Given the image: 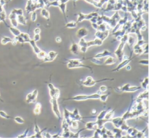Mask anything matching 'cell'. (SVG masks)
Wrapping results in <instances>:
<instances>
[{
    "label": "cell",
    "mask_w": 149,
    "mask_h": 138,
    "mask_svg": "<svg viewBox=\"0 0 149 138\" xmlns=\"http://www.w3.org/2000/svg\"><path fill=\"white\" fill-rule=\"evenodd\" d=\"M107 110H102L101 113H99V114L96 117V119H105V117L106 116V113H107Z\"/></svg>",
    "instance_id": "obj_32"
},
{
    "label": "cell",
    "mask_w": 149,
    "mask_h": 138,
    "mask_svg": "<svg viewBox=\"0 0 149 138\" xmlns=\"http://www.w3.org/2000/svg\"><path fill=\"white\" fill-rule=\"evenodd\" d=\"M102 43H103V41L101 40L100 39L97 38L93 41L87 42V45L88 48L92 46H101L102 45Z\"/></svg>",
    "instance_id": "obj_20"
},
{
    "label": "cell",
    "mask_w": 149,
    "mask_h": 138,
    "mask_svg": "<svg viewBox=\"0 0 149 138\" xmlns=\"http://www.w3.org/2000/svg\"><path fill=\"white\" fill-rule=\"evenodd\" d=\"M12 41V39L11 38L8 37H4L1 40V43L3 45H6L9 42H11Z\"/></svg>",
    "instance_id": "obj_33"
},
{
    "label": "cell",
    "mask_w": 149,
    "mask_h": 138,
    "mask_svg": "<svg viewBox=\"0 0 149 138\" xmlns=\"http://www.w3.org/2000/svg\"><path fill=\"white\" fill-rule=\"evenodd\" d=\"M113 80H114L113 78H103L100 80H95L92 77L87 76L86 77V80L83 82V85L86 87H91L94 86L98 83L106 81H113Z\"/></svg>",
    "instance_id": "obj_3"
},
{
    "label": "cell",
    "mask_w": 149,
    "mask_h": 138,
    "mask_svg": "<svg viewBox=\"0 0 149 138\" xmlns=\"http://www.w3.org/2000/svg\"><path fill=\"white\" fill-rule=\"evenodd\" d=\"M112 131L114 135V138H122V133L123 131L120 128H115Z\"/></svg>",
    "instance_id": "obj_25"
},
{
    "label": "cell",
    "mask_w": 149,
    "mask_h": 138,
    "mask_svg": "<svg viewBox=\"0 0 149 138\" xmlns=\"http://www.w3.org/2000/svg\"><path fill=\"white\" fill-rule=\"evenodd\" d=\"M146 130H143V131H139L137 133L135 137L137 138H144L145 137V131Z\"/></svg>",
    "instance_id": "obj_39"
},
{
    "label": "cell",
    "mask_w": 149,
    "mask_h": 138,
    "mask_svg": "<svg viewBox=\"0 0 149 138\" xmlns=\"http://www.w3.org/2000/svg\"><path fill=\"white\" fill-rule=\"evenodd\" d=\"M100 94L95 93L92 94H79L70 98V100H73L74 101H84L91 99H99Z\"/></svg>",
    "instance_id": "obj_4"
},
{
    "label": "cell",
    "mask_w": 149,
    "mask_h": 138,
    "mask_svg": "<svg viewBox=\"0 0 149 138\" xmlns=\"http://www.w3.org/2000/svg\"><path fill=\"white\" fill-rule=\"evenodd\" d=\"M128 36L127 35H125L123 36V37L121 39V43L120 44L118 47L117 50L114 51V54L115 56L117 57L119 60H122V57L123 56V48H124L125 44L126 43V41L128 40Z\"/></svg>",
    "instance_id": "obj_5"
},
{
    "label": "cell",
    "mask_w": 149,
    "mask_h": 138,
    "mask_svg": "<svg viewBox=\"0 0 149 138\" xmlns=\"http://www.w3.org/2000/svg\"><path fill=\"white\" fill-rule=\"evenodd\" d=\"M50 102L52 106V110L55 115L59 119L61 118V112L59 109V107L58 102V99L54 98H51Z\"/></svg>",
    "instance_id": "obj_6"
},
{
    "label": "cell",
    "mask_w": 149,
    "mask_h": 138,
    "mask_svg": "<svg viewBox=\"0 0 149 138\" xmlns=\"http://www.w3.org/2000/svg\"><path fill=\"white\" fill-rule=\"evenodd\" d=\"M149 99V90H145V92L139 94L135 100V101H139L141 100H148Z\"/></svg>",
    "instance_id": "obj_14"
},
{
    "label": "cell",
    "mask_w": 149,
    "mask_h": 138,
    "mask_svg": "<svg viewBox=\"0 0 149 138\" xmlns=\"http://www.w3.org/2000/svg\"><path fill=\"white\" fill-rule=\"evenodd\" d=\"M138 131H139L137 130L136 128L130 127L127 130L126 132L127 133V135H129L130 137H135Z\"/></svg>",
    "instance_id": "obj_21"
},
{
    "label": "cell",
    "mask_w": 149,
    "mask_h": 138,
    "mask_svg": "<svg viewBox=\"0 0 149 138\" xmlns=\"http://www.w3.org/2000/svg\"><path fill=\"white\" fill-rule=\"evenodd\" d=\"M0 116L3 118L9 119L11 118V117H10L9 115H8V114L3 110H0Z\"/></svg>",
    "instance_id": "obj_35"
},
{
    "label": "cell",
    "mask_w": 149,
    "mask_h": 138,
    "mask_svg": "<svg viewBox=\"0 0 149 138\" xmlns=\"http://www.w3.org/2000/svg\"><path fill=\"white\" fill-rule=\"evenodd\" d=\"M58 54L54 51H50L48 54H46V56L44 57L43 59L44 62L48 63L53 62L57 57Z\"/></svg>",
    "instance_id": "obj_10"
},
{
    "label": "cell",
    "mask_w": 149,
    "mask_h": 138,
    "mask_svg": "<svg viewBox=\"0 0 149 138\" xmlns=\"http://www.w3.org/2000/svg\"><path fill=\"white\" fill-rule=\"evenodd\" d=\"M14 120L17 123L19 124H24L25 123V120L20 116H17L14 117Z\"/></svg>",
    "instance_id": "obj_31"
},
{
    "label": "cell",
    "mask_w": 149,
    "mask_h": 138,
    "mask_svg": "<svg viewBox=\"0 0 149 138\" xmlns=\"http://www.w3.org/2000/svg\"><path fill=\"white\" fill-rule=\"evenodd\" d=\"M139 63L140 64L143 65H149V60L147 59H141Z\"/></svg>",
    "instance_id": "obj_42"
},
{
    "label": "cell",
    "mask_w": 149,
    "mask_h": 138,
    "mask_svg": "<svg viewBox=\"0 0 149 138\" xmlns=\"http://www.w3.org/2000/svg\"><path fill=\"white\" fill-rule=\"evenodd\" d=\"M64 119H65L70 126L71 123L73 121H81L83 117L78 108H75L73 111H70L67 108L64 109L63 112Z\"/></svg>",
    "instance_id": "obj_1"
},
{
    "label": "cell",
    "mask_w": 149,
    "mask_h": 138,
    "mask_svg": "<svg viewBox=\"0 0 149 138\" xmlns=\"http://www.w3.org/2000/svg\"><path fill=\"white\" fill-rule=\"evenodd\" d=\"M29 43H30L31 47H32V49H33V50L34 51V52L36 55L41 50L37 47V46L36 44V42L33 40H31Z\"/></svg>",
    "instance_id": "obj_24"
},
{
    "label": "cell",
    "mask_w": 149,
    "mask_h": 138,
    "mask_svg": "<svg viewBox=\"0 0 149 138\" xmlns=\"http://www.w3.org/2000/svg\"><path fill=\"white\" fill-rule=\"evenodd\" d=\"M125 67H126V69H127V70H130L131 69V67L130 65H129V64L126 65Z\"/></svg>",
    "instance_id": "obj_52"
},
{
    "label": "cell",
    "mask_w": 149,
    "mask_h": 138,
    "mask_svg": "<svg viewBox=\"0 0 149 138\" xmlns=\"http://www.w3.org/2000/svg\"><path fill=\"white\" fill-rule=\"evenodd\" d=\"M40 32H41L40 29L39 28H35V30H34V33L35 34H40Z\"/></svg>",
    "instance_id": "obj_49"
},
{
    "label": "cell",
    "mask_w": 149,
    "mask_h": 138,
    "mask_svg": "<svg viewBox=\"0 0 149 138\" xmlns=\"http://www.w3.org/2000/svg\"><path fill=\"white\" fill-rule=\"evenodd\" d=\"M128 43L129 45L132 46V45L135 42V39L133 37H128Z\"/></svg>",
    "instance_id": "obj_43"
},
{
    "label": "cell",
    "mask_w": 149,
    "mask_h": 138,
    "mask_svg": "<svg viewBox=\"0 0 149 138\" xmlns=\"http://www.w3.org/2000/svg\"><path fill=\"white\" fill-rule=\"evenodd\" d=\"M109 95V94H100L99 99L100 100H101V101H102V102H106V101L107 100V99Z\"/></svg>",
    "instance_id": "obj_38"
},
{
    "label": "cell",
    "mask_w": 149,
    "mask_h": 138,
    "mask_svg": "<svg viewBox=\"0 0 149 138\" xmlns=\"http://www.w3.org/2000/svg\"><path fill=\"white\" fill-rule=\"evenodd\" d=\"M42 137L44 138H52V135H51L48 132H43L42 133Z\"/></svg>",
    "instance_id": "obj_45"
},
{
    "label": "cell",
    "mask_w": 149,
    "mask_h": 138,
    "mask_svg": "<svg viewBox=\"0 0 149 138\" xmlns=\"http://www.w3.org/2000/svg\"><path fill=\"white\" fill-rule=\"evenodd\" d=\"M28 131H29V129H26L24 133L23 134H21V135H20L19 136H18L17 137L18 138H27V133H28Z\"/></svg>",
    "instance_id": "obj_44"
},
{
    "label": "cell",
    "mask_w": 149,
    "mask_h": 138,
    "mask_svg": "<svg viewBox=\"0 0 149 138\" xmlns=\"http://www.w3.org/2000/svg\"><path fill=\"white\" fill-rule=\"evenodd\" d=\"M17 41L21 43L25 42H29L31 40L29 37V35L26 33H20V34L18 37H15Z\"/></svg>",
    "instance_id": "obj_11"
},
{
    "label": "cell",
    "mask_w": 149,
    "mask_h": 138,
    "mask_svg": "<svg viewBox=\"0 0 149 138\" xmlns=\"http://www.w3.org/2000/svg\"><path fill=\"white\" fill-rule=\"evenodd\" d=\"M67 67L69 69L77 68H87L92 70L91 67L86 65L82 63L81 59H69L68 63L67 64Z\"/></svg>",
    "instance_id": "obj_2"
},
{
    "label": "cell",
    "mask_w": 149,
    "mask_h": 138,
    "mask_svg": "<svg viewBox=\"0 0 149 138\" xmlns=\"http://www.w3.org/2000/svg\"><path fill=\"white\" fill-rule=\"evenodd\" d=\"M79 48H80V47H79V45H78L76 43H73L71 45L70 49V50L72 54L77 55V54H78V53H79Z\"/></svg>",
    "instance_id": "obj_22"
},
{
    "label": "cell",
    "mask_w": 149,
    "mask_h": 138,
    "mask_svg": "<svg viewBox=\"0 0 149 138\" xmlns=\"http://www.w3.org/2000/svg\"><path fill=\"white\" fill-rule=\"evenodd\" d=\"M52 138H62L61 135H60L59 134H57L54 135H52Z\"/></svg>",
    "instance_id": "obj_50"
},
{
    "label": "cell",
    "mask_w": 149,
    "mask_h": 138,
    "mask_svg": "<svg viewBox=\"0 0 149 138\" xmlns=\"http://www.w3.org/2000/svg\"><path fill=\"white\" fill-rule=\"evenodd\" d=\"M10 29L12 34L14 36V37L19 36L21 33V32L19 29L17 28H16L15 27H10Z\"/></svg>",
    "instance_id": "obj_30"
},
{
    "label": "cell",
    "mask_w": 149,
    "mask_h": 138,
    "mask_svg": "<svg viewBox=\"0 0 149 138\" xmlns=\"http://www.w3.org/2000/svg\"><path fill=\"white\" fill-rule=\"evenodd\" d=\"M98 128V126L95 121L87 122L85 125V129L88 130H95Z\"/></svg>",
    "instance_id": "obj_19"
},
{
    "label": "cell",
    "mask_w": 149,
    "mask_h": 138,
    "mask_svg": "<svg viewBox=\"0 0 149 138\" xmlns=\"http://www.w3.org/2000/svg\"><path fill=\"white\" fill-rule=\"evenodd\" d=\"M132 59H133V58H129L128 59L123 60V61L121 63H120L115 69L112 70V71L116 72V71H118L122 69L123 68H124V67H125L126 65H127L129 63H130L131 61L132 60Z\"/></svg>",
    "instance_id": "obj_12"
},
{
    "label": "cell",
    "mask_w": 149,
    "mask_h": 138,
    "mask_svg": "<svg viewBox=\"0 0 149 138\" xmlns=\"http://www.w3.org/2000/svg\"><path fill=\"white\" fill-rule=\"evenodd\" d=\"M108 88L106 86H104V85H102V86H101L99 88V90L102 92H106Z\"/></svg>",
    "instance_id": "obj_47"
},
{
    "label": "cell",
    "mask_w": 149,
    "mask_h": 138,
    "mask_svg": "<svg viewBox=\"0 0 149 138\" xmlns=\"http://www.w3.org/2000/svg\"><path fill=\"white\" fill-rule=\"evenodd\" d=\"M40 39V34H35V35L34 36V38H33V40L36 42L38 41Z\"/></svg>",
    "instance_id": "obj_48"
},
{
    "label": "cell",
    "mask_w": 149,
    "mask_h": 138,
    "mask_svg": "<svg viewBox=\"0 0 149 138\" xmlns=\"http://www.w3.org/2000/svg\"><path fill=\"white\" fill-rule=\"evenodd\" d=\"M114 113H115V110H112L111 111H107V113H106L105 119L110 121V120L113 117Z\"/></svg>",
    "instance_id": "obj_29"
},
{
    "label": "cell",
    "mask_w": 149,
    "mask_h": 138,
    "mask_svg": "<svg viewBox=\"0 0 149 138\" xmlns=\"http://www.w3.org/2000/svg\"><path fill=\"white\" fill-rule=\"evenodd\" d=\"M141 87L145 90H149V77H147L144 79L143 82L141 83Z\"/></svg>",
    "instance_id": "obj_26"
},
{
    "label": "cell",
    "mask_w": 149,
    "mask_h": 138,
    "mask_svg": "<svg viewBox=\"0 0 149 138\" xmlns=\"http://www.w3.org/2000/svg\"><path fill=\"white\" fill-rule=\"evenodd\" d=\"M125 121H126L124 120V119H122L121 117H116L114 118H112L110 120V122L112 123L113 126L115 128H120V126L122 125V124L124 123Z\"/></svg>",
    "instance_id": "obj_13"
},
{
    "label": "cell",
    "mask_w": 149,
    "mask_h": 138,
    "mask_svg": "<svg viewBox=\"0 0 149 138\" xmlns=\"http://www.w3.org/2000/svg\"><path fill=\"white\" fill-rule=\"evenodd\" d=\"M38 91L37 90H33L31 93L27 94L26 97V102L27 104H34L37 101Z\"/></svg>",
    "instance_id": "obj_9"
},
{
    "label": "cell",
    "mask_w": 149,
    "mask_h": 138,
    "mask_svg": "<svg viewBox=\"0 0 149 138\" xmlns=\"http://www.w3.org/2000/svg\"><path fill=\"white\" fill-rule=\"evenodd\" d=\"M41 105L40 103H37L35 105V108L33 110V113L35 115H39L41 113Z\"/></svg>",
    "instance_id": "obj_28"
},
{
    "label": "cell",
    "mask_w": 149,
    "mask_h": 138,
    "mask_svg": "<svg viewBox=\"0 0 149 138\" xmlns=\"http://www.w3.org/2000/svg\"><path fill=\"white\" fill-rule=\"evenodd\" d=\"M56 42H57V43H60L62 41V39L60 37H58L56 38Z\"/></svg>",
    "instance_id": "obj_51"
},
{
    "label": "cell",
    "mask_w": 149,
    "mask_h": 138,
    "mask_svg": "<svg viewBox=\"0 0 149 138\" xmlns=\"http://www.w3.org/2000/svg\"><path fill=\"white\" fill-rule=\"evenodd\" d=\"M70 127H71L74 129H78L79 128V123L78 121H73L71 122Z\"/></svg>",
    "instance_id": "obj_34"
},
{
    "label": "cell",
    "mask_w": 149,
    "mask_h": 138,
    "mask_svg": "<svg viewBox=\"0 0 149 138\" xmlns=\"http://www.w3.org/2000/svg\"><path fill=\"white\" fill-rule=\"evenodd\" d=\"M99 59L100 58H96L93 57V58L91 60V62L95 63V64H102V61H100Z\"/></svg>",
    "instance_id": "obj_41"
},
{
    "label": "cell",
    "mask_w": 149,
    "mask_h": 138,
    "mask_svg": "<svg viewBox=\"0 0 149 138\" xmlns=\"http://www.w3.org/2000/svg\"><path fill=\"white\" fill-rule=\"evenodd\" d=\"M129 127H130L126 124V121H125L124 123L122 124V125L120 126V129L121 130H122L123 131H126V132L127 130L128 129V128H129Z\"/></svg>",
    "instance_id": "obj_37"
},
{
    "label": "cell",
    "mask_w": 149,
    "mask_h": 138,
    "mask_svg": "<svg viewBox=\"0 0 149 138\" xmlns=\"http://www.w3.org/2000/svg\"><path fill=\"white\" fill-rule=\"evenodd\" d=\"M77 26V23L74 21H71L70 22H69L66 25V27L67 28H74Z\"/></svg>",
    "instance_id": "obj_40"
},
{
    "label": "cell",
    "mask_w": 149,
    "mask_h": 138,
    "mask_svg": "<svg viewBox=\"0 0 149 138\" xmlns=\"http://www.w3.org/2000/svg\"><path fill=\"white\" fill-rule=\"evenodd\" d=\"M61 127H62L63 132L64 131H68L70 130V129H69L70 126L69 125L68 122H67V121L65 119H63V121H62Z\"/></svg>",
    "instance_id": "obj_27"
},
{
    "label": "cell",
    "mask_w": 149,
    "mask_h": 138,
    "mask_svg": "<svg viewBox=\"0 0 149 138\" xmlns=\"http://www.w3.org/2000/svg\"><path fill=\"white\" fill-rule=\"evenodd\" d=\"M109 56H112L111 53L109 51V50H104L103 52L101 53H98L96 55L94 56L93 57L96 58H102L103 57H109Z\"/></svg>",
    "instance_id": "obj_18"
},
{
    "label": "cell",
    "mask_w": 149,
    "mask_h": 138,
    "mask_svg": "<svg viewBox=\"0 0 149 138\" xmlns=\"http://www.w3.org/2000/svg\"><path fill=\"white\" fill-rule=\"evenodd\" d=\"M79 46L80 47V50L82 53H86L88 49L87 42L85 41L84 38H81L79 43Z\"/></svg>",
    "instance_id": "obj_15"
},
{
    "label": "cell",
    "mask_w": 149,
    "mask_h": 138,
    "mask_svg": "<svg viewBox=\"0 0 149 138\" xmlns=\"http://www.w3.org/2000/svg\"><path fill=\"white\" fill-rule=\"evenodd\" d=\"M109 34V31L108 30L105 32H101L98 31L95 34V36L98 39H100L102 41H103L107 37Z\"/></svg>",
    "instance_id": "obj_16"
},
{
    "label": "cell",
    "mask_w": 149,
    "mask_h": 138,
    "mask_svg": "<svg viewBox=\"0 0 149 138\" xmlns=\"http://www.w3.org/2000/svg\"><path fill=\"white\" fill-rule=\"evenodd\" d=\"M46 53L44 51L41 50L38 54H37V57L39 59H43L44 57L46 56Z\"/></svg>",
    "instance_id": "obj_36"
},
{
    "label": "cell",
    "mask_w": 149,
    "mask_h": 138,
    "mask_svg": "<svg viewBox=\"0 0 149 138\" xmlns=\"http://www.w3.org/2000/svg\"><path fill=\"white\" fill-rule=\"evenodd\" d=\"M141 88L140 86H131L130 84H126L120 87L119 90L124 92H134L140 90Z\"/></svg>",
    "instance_id": "obj_8"
},
{
    "label": "cell",
    "mask_w": 149,
    "mask_h": 138,
    "mask_svg": "<svg viewBox=\"0 0 149 138\" xmlns=\"http://www.w3.org/2000/svg\"><path fill=\"white\" fill-rule=\"evenodd\" d=\"M85 130V128L82 129H81L80 130H79L78 132H77L76 133H74L73 138H80V132H81L82 131H83V130Z\"/></svg>",
    "instance_id": "obj_46"
},
{
    "label": "cell",
    "mask_w": 149,
    "mask_h": 138,
    "mask_svg": "<svg viewBox=\"0 0 149 138\" xmlns=\"http://www.w3.org/2000/svg\"><path fill=\"white\" fill-rule=\"evenodd\" d=\"M48 87L49 90V95L51 98L58 99L60 97V91L58 88H57L51 83L48 84Z\"/></svg>",
    "instance_id": "obj_7"
},
{
    "label": "cell",
    "mask_w": 149,
    "mask_h": 138,
    "mask_svg": "<svg viewBox=\"0 0 149 138\" xmlns=\"http://www.w3.org/2000/svg\"><path fill=\"white\" fill-rule=\"evenodd\" d=\"M88 34V31L87 28L83 27L79 29L76 33L77 36L80 38H83L86 37Z\"/></svg>",
    "instance_id": "obj_17"
},
{
    "label": "cell",
    "mask_w": 149,
    "mask_h": 138,
    "mask_svg": "<svg viewBox=\"0 0 149 138\" xmlns=\"http://www.w3.org/2000/svg\"><path fill=\"white\" fill-rule=\"evenodd\" d=\"M116 63V61L114 57H113L112 56H109L106 59L103 63L105 65H109L114 64Z\"/></svg>",
    "instance_id": "obj_23"
}]
</instances>
